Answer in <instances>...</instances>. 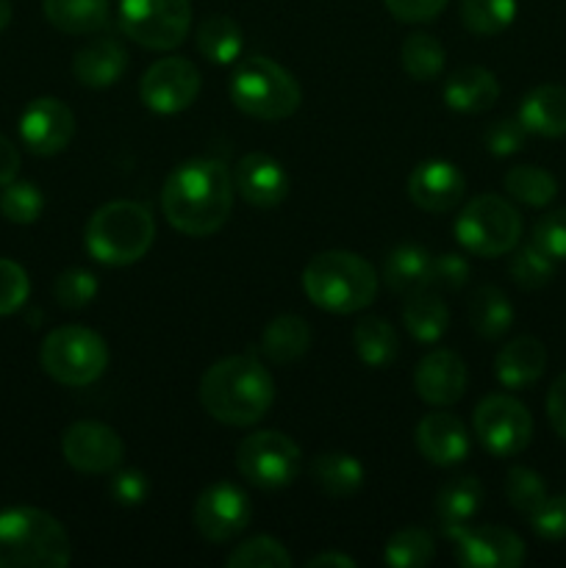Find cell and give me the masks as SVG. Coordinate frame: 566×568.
Segmentation results:
<instances>
[{"label":"cell","instance_id":"obj_38","mask_svg":"<svg viewBox=\"0 0 566 568\" xmlns=\"http://www.w3.org/2000/svg\"><path fill=\"white\" fill-rule=\"evenodd\" d=\"M292 564L294 560L286 552V547L270 536L250 538L228 555L231 568H292Z\"/></svg>","mask_w":566,"mask_h":568},{"label":"cell","instance_id":"obj_30","mask_svg":"<svg viewBox=\"0 0 566 568\" xmlns=\"http://www.w3.org/2000/svg\"><path fill=\"white\" fill-rule=\"evenodd\" d=\"M44 17L64 33H94L109 22V0H42Z\"/></svg>","mask_w":566,"mask_h":568},{"label":"cell","instance_id":"obj_16","mask_svg":"<svg viewBox=\"0 0 566 568\" xmlns=\"http://www.w3.org/2000/svg\"><path fill=\"white\" fill-rule=\"evenodd\" d=\"M20 136L37 155H55L75 136V114L59 98H37L20 116Z\"/></svg>","mask_w":566,"mask_h":568},{"label":"cell","instance_id":"obj_20","mask_svg":"<svg viewBox=\"0 0 566 568\" xmlns=\"http://www.w3.org/2000/svg\"><path fill=\"white\" fill-rule=\"evenodd\" d=\"M416 447L431 464L455 466L469 455V436L458 416L436 410L416 425Z\"/></svg>","mask_w":566,"mask_h":568},{"label":"cell","instance_id":"obj_52","mask_svg":"<svg viewBox=\"0 0 566 568\" xmlns=\"http://www.w3.org/2000/svg\"><path fill=\"white\" fill-rule=\"evenodd\" d=\"M309 566H311V568H322V566L353 568L355 560L350 558V555H342V552H322V555H316V558H311Z\"/></svg>","mask_w":566,"mask_h":568},{"label":"cell","instance_id":"obj_10","mask_svg":"<svg viewBox=\"0 0 566 568\" xmlns=\"http://www.w3.org/2000/svg\"><path fill=\"white\" fill-rule=\"evenodd\" d=\"M236 469L259 488H286L303 469V453L283 433L259 430L239 444Z\"/></svg>","mask_w":566,"mask_h":568},{"label":"cell","instance_id":"obj_45","mask_svg":"<svg viewBox=\"0 0 566 568\" xmlns=\"http://www.w3.org/2000/svg\"><path fill=\"white\" fill-rule=\"evenodd\" d=\"M530 525L536 536L547 541H560L566 538V497H547L530 514Z\"/></svg>","mask_w":566,"mask_h":568},{"label":"cell","instance_id":"obj_8","mask_svg":"<svg viewBox=\"0 0 566 568\" xmlns=\"http://www.w3.org/2000/svg\"><path fill=\"white\" fill-rule=\"evenodd\" d=\"M522 216L514 205L497 194L469 200L455 220V239L461 247L481 258H497L519 244Z\"/></svg>","mask_w":566,"mask_h":568},{"label":"cell","instance_id":"obj_35","mask_svg":"<svg viewBox=\"0 0 566 568\" xmlns=\"http://www.w3.org/2000/svg\"><path fill=\"white\" fill-rule=\"evenodd\" d=\"M516 20V0H461V22L477 37L503 33Z\"/></svg>","mask_w":566,"mask_h":568},{"label":"cell","instance_id":"obj_6","mask_svg":"<svg viewBox=\"0 0 566 568\" xmlns=\"http://www.w3.org/2000/svg\"><path fill=\"white\" fill-rule=\"evenodd\" d=\"M231 100L239 111L255 120H286L303 103L300 83L289 70L264 55L239 61L231 78Z\"/></svg>","mask_w":566,"mask_h":568},{"label":"cell","instance_id":"obj_19","mask_svg":"<svg viewBox=\"0 0 566 568\" xmlns=\"http://www.w3.org/2000/svg\"><path fill=\"white\" fill-rule=\"evenodd\" d=\"M414 386L427 405H455L466 392L464 361L453 349H433L416 366Z\"/></svg>","mask_w":566,"mask_h":568},{"label":"cell","instance_id":"obj_26","mask_svg":"<svg viewBox=\"0 0 566 568\" xmlns=\"http://www.w3.org/2000/svg\"><path fill=\"white\" fill-rule=\"evenodd\" d=\"M311 480L327 497L347 499L364 486V466L347 453L316 455L314 464H311Z\"/></svg>","mask_w":566,"mask_h":568},{"label":"cell","instance_id":"obj_13","mask_svg":"<svg viewBox=\"0 0 566 568\" xmlns=\"http://www.w3.org/2000/svg\"><path fill=\"white\" fill-rule=\"evenodd\" d=\"M61 455L81 475H109L125 458V444L103 422H75L61 436Z\"/></svg>","mask_w":566,"mask_h":568},{"label":"cell","instance_id":"obj_27","mask_svg":"<svg viewBox=\"0 0 566 568\" xmlns=\"http://www.w3.org/2000/svg\"><path fill=\"white\" fill-rule=\"evenodd\" d=\"M311 331L309 322L297 314L275 316L270 325L261 333V353L272 361V364H292V361L303 358L309 353Z\"/></svg>","mask_w":566,"mask_h":568},{"label":"cell","instance_id":"obj_37","mask_svg":"<svg viewBox=\"0 0 566 568\" xmlns=\"http://www.w3.org/2000/svg\"><path fill=\"white\" fill-rule=\"evenodd\" d=\"M403 59V70L408 72L414 81H433L444 67V48L433 33H411L400 50Z\"/></svg>","mask_w":566,"mask_h":568},{"label":"cell","instance_id":"obj_32","mask_svg":"<svg viewBox=\"0 0 566 568\" xmlns=\"http://www.w3.org/2000/svg\"><path fill=\"white\" fill-rule=\"evenodd\" d=\"M198 50L214 64H233L242 53V28L225 14L205 17L198 26Z\"/></svg>","mask_w":566,"mask_h":568},{"label":"cell","instance_id":"obj_50","mask_svg":"<svg viewBox=\"0 0 566 568\" xmlns=\"http://www.w3.org/2000/svg\"><path fill=\"white\" fill-rule=\"evenodd\" d=\"M547 419L560 438H566V375L553 383L547 394Z\"/></svg>","mask_w":566,"mask_h":568},{"label":"cell","instance_id":"obj_36","mask_svg":"<svg viewBox=\"0 0 566 568\" xmlns=\"http://www.w3.org/2000/svg\"><path fill=\"white\" fill-rule=\"evenodd\" d=\"M436 555V541L422 527H405V530L394 532L386 544V566L394 568H422L427 566Z\"/></svg>","mask_w":566,"mask_h":568},{"label":"cell","instance_id":"obj_4","mask_svg":"<svg viewBox=\"0 0 566 568\" xmlns=\"http://www.w3.org/2000/svg\"><path fill=\"white\" fill-rule=\"evenodd\" d=\"M70 560V536L55 516L37 508L0 514V568H64Z\"/></svg>","mask_w":566,"mask_h":568},{"label":"cell","instance_id":"obj_7","mask_svg":"<svg viewBox=\"0 0 566 568\" xmlns=\"http://www.w3.org/2000/svg\"><path fill=\"white\" fill-rule=\"evenodd\" d=\"M42 369L61 386L81 388L98 381L109 366V347L83 325H64L48 333L39 349Z\"/></svg>","mask_w":566,"mask_h":568},{"label":"cell","instance_id":"obj_40","mask_svg":"<svg viewBox=\"0 0 566 568\" xmlns=\"http://www.w3.org/2000/svg\"><path fill=\"white\" fill-rule=\"evenodd\" d=\"M511 277L519 288H527V292H536V288H544L555 275V261L544 253L536 244H527L519 253L511 258L508 266Z\"/></svg>","mask_w":566,"mask_h":568},{"label":"cell","instance_id":"obj_43","mask_svg":"<svg viewBox=\"0 0 566 568\" xmlns=\"http://www.w3.org/2000/svg\"><path fill=\"white\" fill-rule=\"evenodd\" d=\"M28 294H31V283H28L26 270L14 261L0 258V316L20 311Z\"/></svg>","mask_w":566,"mask_h":568},{"label":"cell","instance_id":"obj_14","mask_svg":"<svg viewBox=\"0 0 566 568\" xmlns=\"http://www.w3.org/2000/svg\"><path fill=\"white\" fill-rule=\"evenodd\" d=\"M139 94H142V103L150 111H155V114H178V111H186L200 94L198 67L189 59H181V55L155 61L144 72Z\"/></svg>","mask_w":566,"mask_h":568},{"label":"cell","instance_id":"obj_21","mask_svg":"<svg viewBox=\"0 0 566 568\" xmlns=\"http://www.w3.org/2000/svg\"><path fill=\"white\" fill-rule=\"evenodd\" d=\"M128 70V53L117 39L98 37L81 48L72 61V72H75L78 83L89 89H109L125 75Z\"/></svg>","mask_w":566,"mask_h":568},{"label":"cell","instance_id":"obj_34","mask_svg":"<svg viewBox=\"0 0 566 568\" xmlns=\"http://www.w3.org/2000/svg\"><path fill=\"white\" fill-rule=\"evenodd\" d=\"M503 183L505 192H508L511 197L519 200V203L525 205H533V209H544V205L553 203L555 194H558V183H555V178L549 175L547 170H542V166H514V170H508Z\"/></svg>","mask_w":566,"mask_h":568},{"label":"cell","instance_id":"obj_47","mask_svg":"<svg viewBox=\"0 0 566 568\" xmlns=\"http://www.w3.org/2000/svg\"><path fill=\"white\" fill-rule=\"evenodd\" d=\"M109 494L122 508H137V505H142L148 499L150 480L139 469H122L111 477Z\"/></svg>","mask_w":566,"mask_h":568},{"label":"cell","instance_id":"obj_5","mask_svg":"<svg viewBox=\"0 0 566 568\" xmlns=\"http://www.w3.org/2000/svg\"><path fill=\"white\" fill-rule=\"evenodd\" d=\"M155 236L153 214L133 200H114L89 216L87 250L105 266H128L144 258Z\"/></svg>","mask_w":566,"mask_h":568},{"label":"cell","instance_id":"obj_29","mask_svg":"<svg viewBox=\"0 0 566 568\" xmlns=\"http://www.w3.org/2000/svg\"><path fill=\"white\" fill-rule=\"evenodd\" d=\"M403 322L416 342L433 344L447 333L449 311L447 305L442 303V297L427 286L411 294V300L403 308Z\"/></svg>","mask_w":566,"mask_h":568},{"label":"cell","instance_id":"obj_9","mask_svg":"<svg viewBox=\"0 0 566 568\" xmlns=\"http://www.w3.org/2000/svg\"><path fill=\"white\" fill-rule=\"evenodd\" d=\"M120 26L142 48L172 50L192 28V0H120Z\"/></svg>","mask_w":566,"mask_h":568},{"label":"cell","instance_id":"obj_53","mask_svg":"<svg viewBox=\"0 0 566 568\" xmlns=\"http://www.w3.org/2000/svg\"><path fill=\"white\" fill-rule=\"evenodd\" d=\"M11 22V0H0V31Z\"/></svg>","mask_w":566,"mask_h":568},{"label":"cell","instance_id":"obj_24","mask_svg":"<svg viewBox=\"0 0 566 568\" xmlns=\"http://www.w3.org/2000/svg\"><path fill=\"white\" fill-rule=\"evenodd\" d=\"M544 366H547V349L533 336H522L508 342L497 353V361H494L497 381L505 388L533 386L544 375Z\"/></svg>","mask_w":566,"mask_h":568},{"label":"cell","instance_id":"obj_1","mask_svg":"<svg viewBox=\"0 0 566 568\" xmlns=\"http://www.w3.org/2000/svg\"><path fill=\"white\" fill-rule=\"evenodd\" d=\"M233 194V178L222 161L192 159L166 175L161 209L166 222L183 236L203 239L225 225Z\"/></svg>","mask_w":566,"mask_h":568},{"label":"cell","instance_id":"obj_3","mask_svg":"<svg viewBox=\"0 0 566 568\" xmlns=\"http://www.w3.org/2000/svg\"><path fill=\"white\" fill-rule=\"evenodd\" d=\"M303 292L316 308L355 314L375 300L377 277L370 261L358 253L327 250L314 255L303 270Z\"/></svg>","mask_w":566,"mask_h":568},{"label":"cell","instance_id":"obj_15","mask_svg":"<svg viewBox=\"0 0 566 568\" xmlns=\"http://www.w3.org/2000/svg\"><path fill=\"white\" fill-rule=\"evenodd\" d=\"M453 544L455 560L466 568H516L525 560L522 538L497 525H469L453 538Z\"/></svg>","mask_w":566,"mask_h":568},{"label":"cell","instance_id":"obj_42","mask_svg":"<svg viewBox=\"0 0 566 568\" xmlns=\"http://www.w3.org/2000/svg\"><path fill=\"white\" fill-rule=\"evenodd\" d=\"M53 294L55 300H59L61 308H87L94 300V294H98V281H94L92 272L87 270H67L55 277Z\"/></svg>","mask_w":566,"mask_h":568},{"label":"cell","instance_id":"obj_22","mask_svg":"<svg viewBox=\"0 0 566 568\" xmlns=\"http://www.w3.org/2000/svg\"><path fill=\"white\" fill-rule=\"evenodd\" d=\"M499 98V81L486 67H461L444 83V103L458 114H481Z\"/></svg>","mask_w":566,"mask_h":568},{"label":"cell","instance_id":"obj_28","mask_svg":"<svg viewBox=\"0 0 566 568\" xmlns=\"http://www.w3.org/2000/svg\"><path fill=\"white\" fill-rule=\"evenodd\" d=\"M383 277L394 292L414 294L420 288H427L433 281V255L416 244H400L388 253Z\"/></svg>","mask_w":566,"mask_h":568},{"label":"cell","instance_id":"obj_39","mask_svg":"<svg viewBox=\"0 0 566 568\" xmlns=\"http://www.w3.org/2000/svg\"><path fill=\"white\" fill-rule=\"evenodd\" d=\"M44 197L33 183L28 181H11L3 186L0 194V214L14 225H31L42 216Z\"/></svg>","mask_w":566,"mask_h":568},{"label":"cell","instance_id":"obj_48","mask_svg":"<svg viewBox=\"0 0 566 568\" xmlns=\"http://www.w3.org/2000/svg\"><path fill=\"white\" fill-rule=\"evenodd\" d=\"M469 261L458 253H444L433 258L431 288H464L469 281Z\"/></svg>","mask_w":566,"mask_h":568},{"label":"cell","instance_id":"obj_23","mask_svg":"<svg viewBox=\"0 0 566 568\" xmlns=\"http://www.w3.org/2000/svg\"><path fill=\"white\" fill-rule=\"evenodd\" d=\"M519 120L527 128V133H536V136H566V87L544 83V87L527 92L522 100Z\"/></svg>","mask_w":566,"mask_h":568},{"label":"cell","instance_id":"obj_33","mask_svg":"<svg viewBox=\"0 0 566 568\" xmlns=\"http://www.w3.org/2000/svg\"><path fill=\"white\" fill-rule=\"evenodd\" d=\"M353 344L358 358L364 361L372 369H381V366H388L394 358H397V333L388 325L383 316H366L355 325L353 331Z\"/></svg>","mask_w":566,"mask_h":568},{"label":"cell","instance_id":"obj_2","mask_svg":"<svg viewBox=\"0 0 566 568\" xmlns=\"http://www.w3.org/2000/svg\"><path fill=\"white\" fill-rule=\"evenodd\" d=\"M275 399V381L253 355L216 361L200 381V403L211 419L228 427L255 425Z\"/></svg>","mask_w":566,"mask_h":568},{"label":"cell","instance_id":"obj_41","mask_svg":"<svg viewBox=\"0 0 566 568\" xmlns=\"http://www.w3.org/2000/svg\"><path fill=\"white\" fill-rule=\"evenodd\" d=\"M505 497H508L511 508L530 516L533 510L547 499V486H544L542 475H536L533 469H527V466H514V469L508 471V480H505Z\"/></svg>","mask_w":566,"mask_h":568},{"label":"cell","instance_id":"obj_46","mask_svg":"<svg viewBox=\"0 0 566 568\" xmlns=\"http://www.w3.org/2000/svg\"><path fill=\"white\" fill-rule=\"evenodd\" d=\"M525 139L527 128L522 125L519 116H516V120H499L486 131V148L488 153L497 155V159H505V155L519 153Z\"/></svg>","mask_w":566,"mask_h":568},{"label":"cell","instance_id":"obj_12","mask_svg":"<svg viewBox=\"0 0 566 568\" xmlns=\"http://www.w3.org/2000/svg\"><path fill=\"white\" fill-rule=\"evenodd\" d=\"M253 519V505L247 494L233 483H214L198 497L192 510L194 530L211 544H228L247 530Z\"/></svg>","mask_w":566,"mask_h":568},{"label":"cell","instance_id":"obj_54","mask_svg":"<svg viewBox=\"0 0 566 568\" xmlns=\"http://www.w3.org/2000/svg\"><path fill=\"white\" fill-rule=\"evenodd\" d=\"M564 497H566V494H564Z\"/></svg>","mask_w":566,"mask_h":568},{"label":"cell","instance_id":"obj_17","mask_svg":"<svg viewBox=\"0 0 566 568\" xmlns=\"http://www.w3.org/2000/svg\"><path fill=\"white\" fill-rule=\"evenodd\" d=\"M466 178L449 161H425L416 166L408 178L411 203L420 205L427 214H444L453 211L464 200Z\"/></svg>","mask_w":566,"mask_h":568},{"label":"cell","instance_id":"obj_11","mask_svg":"<svg viewBox=\"0 0 566 568\" xmlns=\"http://www.w3.org/2000/svg\"><path fill=\"white\" fill-rule=\"evenodd\" d=\"M475 436L497 458L519 455L533 438L530 410L508 394H492L475 408Z\"/></svg>","mask_w":566,"mask_h":568},{"label":"cell","instance_id":"obj_18","mask_svg":"<svg viewBox=\"0 0 566 568\" xmlns=\"http://www.w3.org/2000/svg\"><path fill=\"white\" fill-rule=\"evenodd\" d=\"M233 189L253 209H275L286 200L289 178L281 161L266 153H247L233 170Z\"/></svg>","mask_w":566,"mask_h":568},{"label":"cell","instance_id":"obj_31","mask_svg":"<svg viewBox=\"0 0 566 568\" xmlns=\"http://www.w3.org/2000/svg\"><path fill=\"white\" fill-rule=\"evenodd\" d=\"M469 322L475 327L477 336L483 338H499L511 331L514 325V308L511 300L499 292L497 286H483L472 294L469 303Z\"/></svg>","mask_w":566,"mask_h":568},{"label":"cell","instance_id":"obj_51","mask_svg":"<svg viewBox=\"0 0 566 568\" xmlns=\"http://www.w3.org/2000/svg\"><path fill=\"white\" fill-rule=\"evenodd\" d=\"M20 172V153H17L14 144L0 133V186L11 183Z\"/></svg>","mask_w":566,"mask_h":568},{"label":"cell","instance_id":"obj_49","mask_svg":"<svg viewBox=\"0 0 566 568\" xmlns=\"http://www.w3.org/2000/svg\"><path fill=\"white\" fill-rule=\"evenodd\" d=\"M400 22H431L444 11L449 0H383Z\"/></svg>","mask_w":566,"mask_h":568},{"label":"cell","instance_id":"obj_44","mask_svg":"<svg viewBox=\"0 0 566 568\" xmlns=\"http://www.w3.org/2000/svg\"><path fill=\"white\" fill-rule=\"evenodd\" d=\"M533 244L553 261H566V209L544 214L533 227Z\"/></svg>","mask_w":566,"mask_h":568},{"label":"cell","instance_id":"obj_25","mask_svg":"<svg viewBox=\"0 0 566 568\" xmlns=\"http://www.w3.org/2000/svg\"><path fill=\"white\" fill-rule=\"evenodd\" d=\"M483 503V486L477 477H455V480L444 483L442 491L436 494V516L442 521L444 532L449 538L458 536L461 530L469 527V521L475 519L477 508Z\"/></svg>","mask_w":566,"mask_h":568}]
</instances>
